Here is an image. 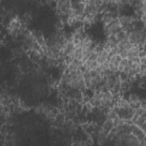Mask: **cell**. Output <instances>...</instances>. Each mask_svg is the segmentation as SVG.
<instances>
[{
  "label": "cell",
  "instance_id": "6da1fadb",
  "mask_svg": "<svg viewBox=\"0 0 146 146\" xmlns=\"http://www.w3.org/2000/svg\"><path fill=\"white\" fill-rule=\"evenodd\" d=\"M129 42L133 46H139L143 49V44L146 42V30L145 27L141 29H135L131 31L128 35Z\"/></svg>",
  "mask_w": 146,
  "mask_h": 146
},
{
  "label": "cell",
  "instance_id": "7a4b0ae2",
  "mask_svg": "<svg viewBox=\"0 0 146 146\" xmlns=\"http://www.w3.org/2000/svg\"><path fill=\"white\" fill-rule=\"evenodd\" d=\"M104 31H105V33H106L107 36H110V35H116L119 32H121L122 29L120 26L119 18H114L108 24H106L105 27H104Z\"/></svg>",
  "mask_w": 146,
  "mask_h": 146
},
{
  "label": "cell",
  "instance_id": "3957f363",
  "mask_svg": "<svg viewBox=\"0 0 146 146\" xmlns=\"http://www.w3.org/2000/svg\"><path fill=\"white\" fill-rule=\"evenodd\" d=\"M71 7H72V16L83 17L84 9H86V2H82V1H71Z\"/></svg>",
  "mask_w": 146,
  "mask_h": 146
},
{
  "label": "cell",
  "instance_id": "277c9868",
  "mask_svg": "<svg viewBox=\"0 0 146 146\" xmlns=\"http://www.w3.org/2000/svg\"><path fill=\"white\" fill-rule=\"evenodd\" d=\"M57 11H58V15H67V16H72L71 1H67V0L58 1V5H57Z\"/></svg>",
  "mask_w": 146,
  "mask_h": 146
},
{
  "label": "cell",
  "instance_id": "5b68a950",
  "mask_svg": "<svg viewBox=\"0 0 146 146\" xmlns=\"http://www.w3.org/2000/svg\"><path fill=\"white\" fill-rule=\"evenodd\" d=\"M27 55H29V59L34 64H39L44 57L42 51H40V50H31V51H29Z\"/></svg>",
  "mask_w": 146,
  "mask_h": 146
},
{
  "label": "cell",
  "instance_id": "8992f818",
  "mask_svg": "<svg viewBox=\"0 0 146 146\" xmlns=\"http://www.w3.org/2000/svg\"><path fill=\"white\" fill-rule=\"evenodd\" d=\"M131 66H132V63H130L127 58H122L119 63V72H123V73L129 74Z\"/></svg>",
  "mask_w": 146,
  "mask_h": 146
},
{
  "label": "cell",
  "instance_id": "52a82bcc",
  "mask_svg": "<svg viewBox=\"0 0 146 146\" xmlns=\"http://www.w3.org/2000/svg\"><path fill=\"white\" fill-rule=\"evenodd\" d=\"M131 133L143 144V140H144V138H145V133L143 132V130L140 129V127H138V125H136V124H132V130H131Z\"/></svg>",
  "mask_w": 146,
  "mask_h": 146
},
{
  "label": "cell",
  "instance_id": "ba28073f",
  "mask_svg": "<svg viewBox=\"0 0 146 146\" xmlns=\"http://www.w3.org/2000/svg\"><path fill=\"white\" fill-rule=\"evenodd\" d=\"M76 49V46L74 44V42H66L65 46L63 47V55L64 56H72V54L74 52V50Z\"/></svg>",
  "mask_w": 146,
  "mask_h": 146
},
{
  "label": "cell",
  "instance_id": "9c48e42d",
  "mask_svg": "<svg viewBox=\"0 0 146 146\" xmlns=\"http://www.w3.org/2000/svg\"><path fill=\"white\" fill-rule=\"evenodd\" d=\"M113 128H114V122H113V120H110V119H106L105 122L102 124V131H104L107 135L111 132V130Z\"/></svg>",
  "mask_w": 146,
  "mask_h": 146
},
{
  "label": "cell",
  "instance_id": "30bf717a",
  "mask_svg": "<svg viewBox=\"0 0 146 146\" xmlns=\"http://www.w3.org/2000/svg\"><path fill=\"white\" fill-rule=\"evenodd\" d=\"M108 140V138H107V133H105L104 131H99L98 132V135H97V143L100 145V146H103L106 141Z\"/></svg>",
  "mask_w": 146,
  "mask_h": 146
},
{
  "label": "cell",
  "instance_id": "8fae6325",
  "mask_svg": "<svg viewBox=\"0 0 146 146\" xmlns=\"http://www.w3.org/2000/svg\"><path fill=\"white\" fill-rule=\"evenodd\" d=\"M107 60H108V52H107L106 50H104V51H102L100 54H98L97 62H98L99 65H100V64H104V63L107 62Z\"/></svg>",
  "mask_w": 146,
  "mask_h": 146
},
{
  "label": "cell",
  "instance_id": "7c38bea8",
  "mask_svg": "<svg viewBox=\"0 0 146 146\" xmlns=\"http://www.w3.org/2000/svg\"><path fill=\"white\" fill-rule=\"evenodd\" d=\"M82 56H83V50H82V48H81V47H76V49H75L74 52L72 54L73 59L82 60Z\"/></svg>",
  "mask_w": 146,
  "mask_h": 146
},
{
  "label": "cell",
  "instance_id": "4fadbf2b",
  "mask_svg": "<svg viewBox=\"0 0 146 146\" xmlns=\"http://www.w3.org/2000/svg\"><path fill=\"white\" fill-rule=\"evenodd\" d=\"M119 117V115H117V113L115 112V110L113 108V107H110L108 108V111H107V113H106V119H110V120H115V119H117Z\"/></svg>",
  "mask_w": 146,
  "mask_h": 146
},
{
  "label": "cell",
  "instance_id": "5bb4252c",
  "mask_svg": "<svg viewBox=\"0 0 146 146\" xmlns=\"http://www.w3.org/2000/svg\"><path fill=\"white\" fill-rule=\"evenodd\" d=\"M128 33L127 32H124V31H121V32H119L115 36H116V39H117V42H123V41H128L129 39H128Z\"/></svg>",
  "mask_w": 146,
  "mask_h": 146
},
{
  "label": "cell",
  "instance_id": "9a60e30c",
  "mask_svg": "<svg viewBox=\"0 0 146 146\" xmlns=\"http://www.w3.org/2000/svg\"><path fill=\"white\" fill-rule=\"evenodd\" d=\"M23 51H24V50H23L22 47H19V48L16 47L15 49H13V56H14V57H21V56L23 55Z\"/></svg>",
  "mask_w": 146,
  "mask_h": 146
},
{
  "label": "cell",
  "instance_id": "2e32d148",
  "mask_svg": "<svg viewBox=\"0 0 146 146\" xmlns=\"http://www.w3.org/2000/svg\"><path fill=\"white\" fill-rule=\"evenodd\" d=\"M51 8H57V5H58V2H56V1H48L47 2Z\"/></svg>",
  "mask_w": 146,
  "mask_h": 146
},
{
  "label": "cell",
  "instance_id": "e0dca14e",
  "mask_svg": "<svg viewBox=\"0 0 146 146\" xmlns=\"http://www.w3.org/2000/svg\"><path fill=\"white\" fill-rule=\"evenodd\" d=\"M140 129H141V130H143V132L146 135V121H145V122H144V123L140 125Z\"/></svg>",
  "mask_w": 146,
  "mask_h": 146
}]
</instances>
